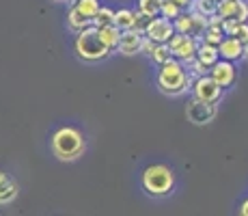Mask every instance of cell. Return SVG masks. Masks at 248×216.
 <instances>
[{
    "label": "cell",
    "instance_id": "obj_21",
    "mask_svg": "<svg viewBox=\"0 0 248 216\" xmlns=\"http://www.w3.org/2000/svg\"><path fill=\"white\" fill-rule=\"evenodd\" d=\"M160 7H162V0H138V11L147 17L160 16Z\"/></svg>",
    "mask_w": 248,
    "mask_h": 216
},
{
    "label": "cell",
    "instance_id": "obj_8",
    "mask_svg": "<svg viewBox=\"0 0 248 216\" xmlns=\"http://www.w3.org/2000/svg\"><path fill=\"white\" fill-rule=\"evenodd\" d=\"M166 43H169V50H170V54H173V59L181 61V63H188V61H192L194 56H197L199 41L194 39V37H190V35L175 33V35L170 37Z\"/></svg>",
    "mask_w": 248,
    "mask_h": 216
},
{
    "label": "cell",
    "instance_id": "obj_4",
    "mask_svg": "<svg viewBox=\"0 0 248 216\" xmlns=\"http://www.w3.org/2000/svg\"><path fill=\"white\" fill-rule=\"evenodd\" d=\"M74 52L80 61L84 63H102L108 56L112 54V50L102 41L99 37L97 26H87L84 31L76 33V41H74Z\"/></svg>",
    "mask_w": 248,
    "mask_h": 216
},
{
    "label": "cell",
    "instance_id": "obj_1",
    "mask_svg": "<svg viewBox=\"0 0 248 216\" xmlns=\"http://www.w3.org/2000/svg\"><path fill=\"white\" fill-rule=\"evenodd\" d=\"M50 151L56 160L61 162H74L84 156L87 151V136L80 128L76 126H63L54 130L50 136Z\"/></svg>",
    "mask_w": 248,
    "mask_h": 216
},
{
    "label": "cell",
    "instance_id": "obj_16",
    "mask_svg": "<svg viewBox=\"0 0 248 216\" xmlns=\"http://www.w3.org/2000/svg\"><path fill=\"white\" fill-rule=\"evenodd\" d=\"M91 17H87L84 13H80L78 11V7L76 4H71L69 7V11H67V28L71 33H80V31H84L87 26H91Z\"/></svg>",
    "mask_w": 248,
    "mask_h": 216
},
{
    "label": "cell",
    "instance_id": "obj_27",
    "mask_svg": "<svg viewBox=\"0 0 248 216\" xmlns=\"http://www.w3.org/2000/svg\"><path fill=\"white\" fill-rule=\"evenodd\" d=\"M175 4H177V7L181 9V11H184V9H190V4H192V0H173Z\"/></svg>",
    "mask_w": 248,
    "mask_h": 216
},
{
    "label": "cell",
    "instance_id": "obj_24",
    "mask_svg": "<svg viewBox=\"0 0 248 216\" xmlns=\"http://www.w3.org/2000/svg\"><path fill=\"white\" fill-rule=\"evenodd\" d=\"M76 7H78L80 13H84L87 17L93 20V16L97 13V9L102 7V4H99V0H76Z\"/></svg>",
    "mask_w": 248,
    "mask_h": 216
},
{
    "label": "cell",
    "instance_id": "obj_30",
    "mask_svg": "<svg viewBox=\"0 0 248 216\" xmlns=\"http://www.w3.org/2000/svg\"><path fill=\"white\" fill-rule=\"evenodd\" d=\"M54 2H65V0H54Z\"/></svg>",
    "mask_w": 248,
    "mask_h": 216
},
{
    "label": "cell",
    "instance_id": "obj_12",
    "mask_svg": "<svg viewBox=\"0 0 248 216\" xmlns=\"http://www.w3.org/2000/svg\"><path fill=\"white\" fill-rule=\"evenodd\" d=\"M142 33L136 31V28H127V31H121V37H119V54L123 56H134L140 54V46H142Z\"/></svg>",
    "mask_w": 248,
    "mask_h": 216
},
{
    "label": "cell",
    "instance_id": "obj_23",
    "mask_svg": "<svg viewBox=\"0 0 248 216\" xmlns=\"http://www.w3.org/2000/svg\"><path fill=\"white\" fill-rule=\"evenodd\" d=\"M112 17H114V11L112 9H108V7H99L97 9V13L93 16V26H108V24H112Z\"/></svg>",
    "mask_w": 248,
    "mask_h": 216
},
{
    "label": "cell",
    "instance_id": "obj_25",
    "mask_svg": "<svg viewBox=\"0 0 248 216\" xmlns=\"http://www.w3.org/2000/svg\"><path fill=\"white\" fill-rule=\"evenodd\" d=\"M179 13H181V9L173 2V0H162V7H160V16L162 17H166V20H175Z\"/></svg>",
    "mask_w": 248,
    "mask_h": 216
},
{
    "label": "cell",
    "instance_id": "obj_9",
    "mask_svg": "<svg viewBox=\"0 0 248 216\" xmlns=\"http://www.w3.org/2000/svg\"><path fill=\"white\" fill-rule=\"evenodd\" d=\"M142 35L149 37V39L155 41V43H166V41L170 39V37L175 35L173 20H166V17H162V16L149 17V22H147V26H145V31H142Z\"/></svg>",
    "mask_w": 248,
    "mask_h": 216
},
{
    "label": "cell",
    "instance_id": "obj_6",
    "mask_svg": "<svg viewBox=\"0 0 248 216\" xmlns=\"http://www.w3.org/2000/svg\"><path fill=\"white\" fill-rule=\"evenodd\" d=\"M190 91H192L194 98L203 100V102H212V104H218L222 98H225V89H222V86L218 84L209 74L194 78Z\"/></svg>",
    "mask_w": 248,
    "mask_h": 216
},
{
    "label": "cell",
    "instance_id": "obj_20",
    "mask_svg": "<svg viewBox=\"0 0 248 216\" xmlns=\"http://www.w3.org/2000/svg\"><path fill=\"white\" fill-rule=\"evenodd\" d=\"M216 4H218V0H192L190 11L199 13V16H203V17H209L216 13Z\"/></svg>",
    "mask_w": 248,
    "mask_h": 216
},
{
    "label": "cell",
    "instance_id": "obj_19",
    "mask_svg": "<svg viewBox=\"0 0 248 216\" xmlns=\"http://www.w3.org/2000/svg\"><path fill=\"white\" fill-rule=\"evenodd\" d=\"M112 24L119 28V31L134 28V11H132V9H119V11H114Z\"/></svg>",
    "mask_w": 248,
    "mask_h": 216
},
{
    "label": "cell",
    "instance_id": "obj_28",
    "mask_svg": "<svg viewBox=\"0 0 248 216\" xmlns=\"http://www.w3.org/2000/svg\"><path fill=\"white\" fill-rule=\"evenodd\" d=\"M240 214L248 216V199H246V201H242V205H240Z\"/></svg>",
    "mask_w": 248,
    "mask_h": 216
},
{
    "label": "cell",
    "instance_id": "obj_13",
    "mask_svg": "<svg viewBox=\"0 0 248 216\" xmlns=\"http://www.w3.org/2000/svg\"><path fill=\"white\" fill-rule=\"evenodd\" d=\"M218 54H220V59H227V61L244 59V41L235 39L231 35H225L222 41L218 43Z\"/></svg>",
    "mask_w": 248,
    "mask_h": 216
},
{
    "label": "cell",
    "instance_id": "obj_10",
    "mask_svg": "<svg viewBox=\"0 0 248 216\" xmlns=\"http://www.w3.org/2000/svg\"><path fill=\"white\" fill-rule=\"evenodd\" d=\"M216 13L222 20L248 22V2L246 0H218Z\"/></svg>",
    "mask_w": 248,
    "mask_h": 216
},
{
    "label": "cell",
    "instance_id": "obj_26",
    "mask_svg": "<svg viewBox=\"0 0 248 216\" xmlns=\"http://www.w3.org/2000/svg\"><path fill=\"white\" fill-rule=\"evenodd\" d=\"M154 48H155V41H151L149 37H142L140 54H147V56H151V52H154Z\"/></svg>",
    "mask_w": 248,
    "mask_h": 216
},
{
    "label": "cell",
    "instance_id": "obj_17",
    "mask_svg": "<svg viewBox=\"0 0 248 216\" xmlns=\"http://www.w3.org/2000/svg\"><path fill=\"white\" fill-rule=\"evenodd\" d=\"M225 35H231L240 41H248V24L246 22H237V20H225L222 24Z\"/></svg>",
    "mask_w": 248,
    "mask_h": 216
},
{
    "label": "cell",
    "instance_id": "obj_18",
    "mask_svg": "<svg viewBox=\"0 0 248 216\" xmlns=\"http://www.w3.org/2000/svg\"><path fill=\"white\" fill-rule=\"evenodd\" d=\"M99 31V37H102V41L106 43L108 48L114 52L117 50V46H119V37H121V31H119L114 24H108V26H99L97 28Z\"/></svg>",
    "mask_w": 248,
    "mask_h": 216
},
{
    "label": "cell",
    "instance_id": "obj_22",
    "mask_svg": "<svg viewBox=\"0 0 248 216\" xmlns=\"http://www.w3.org/2000/svg\"><path fill=\"white\" fill-rule=\"evenodd\" d=\"M149 59L154 61L155 65H162L169 59H173V54H170V50H169V43H155V48H154V52H151Z\"/></svg>",
    "mask_w": 248,
    "mask_h": 216
},
{
    "label": "cell",
    "instance_id": "obj_11",
    "mask_svg": "<svg viewBox=\"0 0 248 216\" xmlns=\"http://www.w3.org/2000/svg\"><path fill=\"white\" fill-rule=\"evenodd\" d=\"M207 74L212 76V78L216 80V83L220 84L222 89H229V86H233V84H235V78H237L235 65H233V61H227V59H218L216 63L209 67Z\"/></svg>",
    "mask_w": 248,
    "mask_h": 216
},
{
    "label": "cell",
    "instance_id": "obj_14",
    "mask_svg": "<svg viewBox=\"0 0 248 216\" xmlns=\"http://www.w3.org/2000/svg\"><path fill=\"white\" fill-rule=\"evenodd\" d=\"M20 195V188L17 184L7 175V173L0 171V205H11L13 201Z\"/></svg>",
    "mask_w": 248,
    "mask_h": 216
},
{
    "label": "cell",
    "instance_id": "obj_3",
    "mask_svg": "<svg viewBox=\"0 0 248 216\" xmlns=\"http://www.w3.org/2000/svg\"><path fill=\"white\" fill-rule=\"evenodd\" d=\"M177 177L169 165H149L140 173V188L151 199H166L175 193Z\"/></svg>",
    "mask_w": 248,
    "mask_h": 216
},
{
    "label": "cell",
    "instance_id": "obj_7",
    "mask_svg": "<svg viewBox=\"0 0 248 216\" xmlns=\"http://www.w3.org/2000/svg\"><path fill=\"white\" fill-rule=\"evenodd\" d=\"M173 26H175V33H184V35H190L197 41H201L205 28H207V17L199 16V13L188 9V13H179V16L175 17Z\"/></svg>",
    "mask_w": 248,
    "mask_h": 216
},
{
    "label": "cell",
    "instance_id": "obj_5",
    "mask_svg": "<svg viewBox=\"0 0 248 216\" xmlns=\"http://www.w3.org/2000/svg\"><path fill=\"white\" fill-rule=\"evenodd\" d=\"M218 115V104H212V102H203L199 98H190L188 100V106H186V117H188L190 123L194 126H207L216 119Z\"/></svg>",
    "mask_w": 248,
    "mask_h": 216
},
{
    "label": "cell",
    "instance_id": "obj_15",
    "mask_svg": "<svg viewBox=\"0 0 248 216\" xmlns=\"http://www.w3.org/2000/svg\"><path fill=\"white\" fill-rule=\"evenodd\" d=\"M218 59H220L218 46H212V43H207V41H199V46H197V61L199 63H203L209 69Z\"/></svg>",
    "mask_w": 248,
    "mask_h": 216
},
{
    "label": "cell",
    "instance_id": "obj_29",
    "mask_svg": "<svg viewBox=\"0 0 248 216\" xmlns=\"http://www.w3.org/2000/svg\"><path fill=\"white\" fill-rule=\"evenodd\" d=\"M244 59L248 61V41H244Z\"/></svg>",
    "mask_w": 248,
    "mask_h": 216
},
{
    "label": "cell",
    "instance_id": "obj_2",
    "mask_svg": "<svg viewBox=\"0 0 248 216\" xmlns=\"http://www.w3.org/2000/svg\"><path fill=\"white\" fill-rule=\"evenodd\" d=\"M155 86H158L160 93L169 95V98H181L192 86V76L188 74V69H186V65L181 61L169 59L166 63L158 65Z\"/></svg>",
    "mask_w": 248,
    "mask_h": 216
}]
</instances>
